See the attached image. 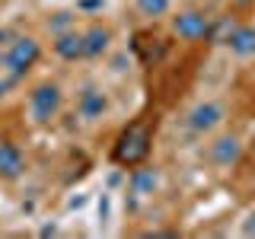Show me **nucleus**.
Instances as JSON below:
<instances>
[{"label": "nucleus", "instance_id": "nucleus-1", "mask_svg": "<svg viewBox=\"0 0 255 239\" xmlns=\"http://www.w3.org/2000/svg\"><path fill=\"white\" fill-rule=\"evenodd\" d=\"M150 143H153V127L147 121H131L122 134L115 137V147H112V159L118 166H140L143 159L150 156Z\"/></svg>", "mask_w": 255, "mask_h": 239}, {"label": "nucleus", "instance_id": "nucleus-2", "mask_svg": "<svg viewBox=\"0 0 255 239\" xmlns=\"http://www.w3.org/2000/svg\"><path fill=\"white\" fill-rule=\"evenodd\" d=\"M61 112V86L58 83H38L29 93V115L35 124H51Z\"/></svg>", "mask_w": 255, "mask_h": 239}, {"label": "nucleus", "instance_id": "nucleus-3", "mask_svg": "<svg viewBox=\"0 0 255 239\" xmlns=\"http://www.w3.org/2000/svg\"><path fill=\"white\" fill-rule=\"evenodd\" d=\"M3 54H6V61H10L13 67L19 70L22 77H26L29 70L38 64V58H42V45H38L32 35H16L13 42L6 45V51H3Z\"/></svg>", "mask_w": 255, "mask_h": 239}, {"label": "nucleus", "instance_id": "nucleus-4", "mask_svg": "<svg viewBox=\"0 0 255 239\" xmlns=\"http://www.w3.org/2000/svg\"><path fill=\"white\" fill-rule=\"evenodd\" d=\"M172 32L185 42H201V38H211V19L198 10H185L172 16Z\"/></svg>", "mask_w": 255, "mask_h": 239}, {"label": "nucleus", "instance_id": "nucleus-5", "mask_svg": "<svg viewBox=\"0 0 255 239\" xmlns=\"http://www.w3.org/2000/svg\"><path fill=\"white\" fill-rule=\"evenodd\" d=\"M223 118H227V112H223L220 102L204 99V102H198V106L188 112V127L195 134H211L214 127L223 124Z\"/></svg>", "mask_w": 255, "mask_h": 239}, {"label": "nucleus", "instance_id": "nucleus-6", "mask_svg": "<svg viewBox=\"0 0 255 239\" xmlns=\"http://www.w3.org/2000/svg\"><path fill=\"white\" fill-rule=\"evenodd\" d=\"M106 112H109V99H106V93H102L99 86L86 83L83 90H80V96H77V115L83 118V121H99Z\"/></svg>", "mask_w": 255, "mask_h": 239}, {"label": "nucleus", "instance_id": "nucleus-7", "mask_svg": "<svg viewBox=\"0 0 255 239\" xmlns=\"http://www.w3.org/2000/svg\"><path fill=\"white\" fill-rule=\"evenodd\" d=\"M26 172V156L13 140H0V182H16Z\"/></svg>", "mask_w": 255, "mask_h": 239}, {"label": "nucleus", "instance_id": "nucleus-8", "mask_svg": "<svg viewBox=\"0 0 255 239\" xmlns=\"http://www.w3.org/2000/svg\"><path fill=\"white\" fill-rule=\"evenodd\" d=\"M211 163L220 166V169H230V166L239 163V156H243V143H239V137H233V134H223V137H217L211 143Z\"/></svg>", "mask_w": 255, "mask_h": 239}, {"label": "nucleus", "instance_id": "nucleus-9", "mask_svg": "<svg viewBox=\"0 0 255 239\" xmlns=\"http://www.w3.org/2000/svg\"><path fill=\"white\" fill-rule=\"evenodd\" d=\"M112 45V32L99 22H93L90 29L83 32V58H102Z\"/></svg>", "mask_w": 255, "mask_h": 239}, {"label": "nucleus", "instance_id": "nucleus-10", "mask_svg": "<svg viewBox=\"0 0 255 239\" xmlns=\"http://www.w3.org/2000/svg\"><path fill=\"white\" fill-rule=\"evenodd\" d=\"M223 45H227L236 58H252L255 54V29L252 26H239L236 22V29L230 32V38Z\"/></svg>", "mask_w": 255, "mask_h": 239}, {"label": "nucleus", "instance_id": "nucleus-11", "mask_svg": "<svg viewBox=\"0 0 255 239\" xmlns=\"http://www.w3.org/2000/svg\"><path fill=\"white\" fill-rule=\"evenodd\" d=\"M54 54L64 61H83V32H61L54 38Z\"/></svg>", "mask_w": 255, "mask_h": 239}, {"label": "nucleus", "instance_id": "nucleus-12", "mask_svg": "<svg viewBox=\"0 0 255 239\" xmlns=\"http://www.w3.org/2000/svg\"><path fill=\"white\" fill-rule=\"evenodd\" d=\"M19 83H22V74L6 61V54H0V99H3L6 93H13Z\"/></svg>", "mask_w": 255, "mask_h": 239}, {"label": "nucleus", "instance_id": "nucleus-13", "mask_svg": "<svg viewBox=\"0 0 255 239\" xmlns=\"http://www.w3.org/2000/svg\"><path fill=\"white\" fill-rule=\"evenodd\" d=\"M153 188H156V172L153 169H134L131 175V195H153Z\"/></svg>", "mask_w": 255, "mask_h": 239}, {"label": "nucleus", "instance_id": "nucleus-14", "mask_svg": "<svg viewBox=\"0 0 255 239\" xmlns=\"http://www.w3.org/2000/svg\"><path fill=\"white\" fill-rule=\"evenodd\" d=\"M169 3L172 0H137V10H140V16H147V19H159V16L169 13Z\"/></svg>", "mask_w": 255, "mask_h": 239}, {"label": "nucleus", "instance_id": "nucleus-15", "mask_svg": "<svg viewBox=\"0 0 255 239\" xmlns=\"http://www.w3.org/2000/svg\"><path fill=\"white\" fill-rule=\"evenodd\" d=\"M243 233H246V236H255V214H249V220H246Z\"/></svg>", "mask_w": 255, "mask_h": 239}, {"label": "nucleus", "instance_id": "nucleus-16", "mask_svg": "<svg viewBox=\"0 0 255 239\" xmlns=\"http://www.w3.org/2000/svg\"><path fill=\"white\" fill-rule=\"evenodd\" d=\"M80 6H86V10H93V6H102V0H83Z\"/></svg>", "mask_w": 255, "mask_h": 239}, {"label": "nucleus", "instance_id": "nucleus-17", "mask_svg": "<svg viewBox=\"0 0 255 239\" xmlns=\"http://www.w3.org/2000/svg\"><path fill=\"white\" fill-rule=\"evenodd\" d=\"M252 143H255V137H252Z\"/></svg>", "mask_w": 255, "mask_h": 239}]
</instances>
